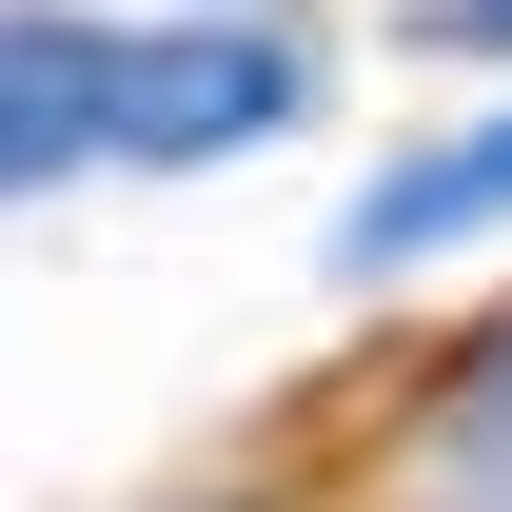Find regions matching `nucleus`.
<instances>
[{"instance_id": "obj_1", "label": "nucleus", "mask_w": 512, "mask_h": 512, "mask_svg": "<svg viewBox=\"0 0 512 512\" xmlns=\"http://www.w3.org/2000/svg\"><path fill=\"white\" fill-rule=\"evenodd\" d=\"M335 99L316 20L276 0H217V20H119V178H217V158H276V138Z\"/></svg>"}, {"instance_id": "obj_7", "label": "nucleus", "mask_w": 512, "mask_h": 512, "mask_svg": "<svg viewBox=\"0 0 512 512\" xmlns=\"http://www.w3.org/2000/svg\"><path fill=\"white\" fill-rule=\"evenodd\" d=\"M158 20H217V0H158Z\"/></svg>"}, {"instance_id": "obj_6", "label": "nucleus", "mask_w": 512, "mask_h": 512, "mask_svg": "<svg viewBox=\"0 0 512 512\" xmlns=\"http://www.w3.org/2000/svg\"><path fill=\"white\" fill-rule=\"evenodd\" d=\"M414 60H512V0H394Z\"/></svg>"}, {"instance_id": "obj_4", "label": "nucleus", "mask_w": 512, "mask_h": 512, "mask_svg": "<svg viewBox=\"0 0 512 512\" xmlns=\"http://www.w3.org/2000/svg\"><path fill=\"white\" fill-rule=\"evenodd\" d=\"M493 414H512V316H473L434 355V394H414V434H493Z\"/></svg>"}, {"instance_id": "obj_5", "label": "nucleus", "mask_w": 512, "mask_h": 512, "mask_svg": "<svg viewBox=\"0 0 512 512\" xmlns=\"http://www.w3.org/2000/svg\"><path fill=\"white\" fill-rule=\"evenodd\" d=\"M414 512H512V414L493 434H414Z\"/></svg>"}, {"instance_id": "obj_2", "label": "nucleus", "mask_w": 512, "mask_h": 512, "mask_svg": "<svg viewBox=\"0 0 512 512\" xmlns=\"http://www.w3.org/2000/svg\"><path fill=\"white\" fill-rule=\"evenodd\" d=\"M493 237H512V99L434 119L414 158H375V178L335 197V276H355V296L434 276V256H493Z\"/></svg>"}, {"instance_id": "obj_3", "label": "nucleus", "mask_w": 512, "mask_h": 512, "mask_svg": "<svg viewBox=\"0 0 512 512\" xmlns=\"http://www.w3.org/2000/svg\"><path fill=\"white\" fill-rule=\"evenodd\" d=\"M119 178V20L99 0H0V197Z\"/></svg>"}]
</instances>
